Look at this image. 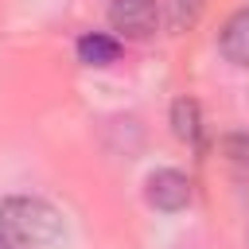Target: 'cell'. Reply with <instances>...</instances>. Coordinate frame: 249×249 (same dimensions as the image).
I'll return each instance as SVG.
<instances>
[{
    "label": "cell",
    "mask_w": 249,
    "mask_h": 249,
    "mask_svg": "<svg viewBox=\"0 0 249 249\" xmlns=\"http://www.w3.org/2000/svg\"><path fill=\"white\" fill-rule=\"evenodd\" d=\"M62 222L39 198H8L0 206V249H58Z\"/></svg>",
    "instance_id": "cell-1"
},
{
    "label": "cell",
    "mask_w": 249,
    "mask_h": 249,
    "mask_svg": "<svg viewBox=\"0 0 249 249\" xmlns=\"http://www.w3.org/2000/svg\"><path fill=\"white\" fill-rule=\"evenodd\" d=\"M109 23L124 39H148L160 23V8H156V0H113L109 4Z\"/></svg>",
    "instance_id": "cell-2"
},
{
    "label": "cell",
    "mask_w": 249,
    "mask_h": 249,
    "mask_svg": "<svg viewBox=\"0 0 249 249\" xmlns=\"http://www.w3.org/2000/svg\"><path fill=\"white\" fill-rule=\"evenodd\" d=\"M148 202L156 210H183L191 202V179L183 171H171V167L152 171L148 175Z\"/></svg>",
    "instance_id": "cell-3"
},
{
    "label": "cell",
    "mask_w": 249,
    "mask_h": 249,
    "mask_svg": "<svg viewBox=\"0 0 249 249\" xmlns=\"http://www.w3.org/2000/svg\"><path fill=\"white\" fill-rule=\"evenodd\" d=\"M222 54L233 66H249V8L233 12L222 27Z\"/></svg>",
    "instance_id": "cell-4"
},
{
    "label": "cell",
    "mask_w": 249,
    "mask_h": 249,
    "mask_svg": "<svg viewBox=\"0 0 249 249\" xmlns=\"http://www.w3.org/2000/svg\"><path fill=\"white\" fill-rule=\"evenodd\" d=\"M117 54H121V43L109 39V35L89 31V35L78 39V58H82L86 66H109V62H117Z\"/></svg>",
    "instance_id": "cell-5"
},
{
    "label": "cell",
    "mask_w": 249,
    "mask_h": 249,
    "mask_svg": "<svg viewBox=\"0 0 249 249\" xmlns=\"http://www.w3.org/2000/svg\"><path fill=\"white\" fill-rule=\"evenodd\" d=\"M171 128L179 140H198V105L191 97H179L171 105Z\"/></svg>",
    "instance_id": "cell-6"
},
{
    "label": "cell",
    "mask_w": 249,
    "mask_h": 249,
    "mask_svg": "<svg viewBox=\"0 0 249 249\" xmlns=\"http://www.w3.org/2000/svg\"><path fill=\"white\" fill-rule=\"evenodd\" d=\"M202 12V0H171V23L175 27H191Z\"/></svg>",
    "instance_id": "cell-7"
}]
</instances>
